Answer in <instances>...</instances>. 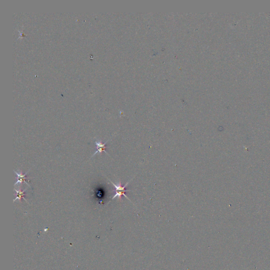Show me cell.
<instances>
[{
	"instance_id": "cell-1",
	"label": "cell",
	"mask_w": 270,
	"mask_h": 270,
	"mask_svg": "<svg viewBox=\"0 0 270 270\" xmlns=\"http://www.w3.org/2000/svg\"><path fill=\"white\" fill-rule=\"evenodd\" d=\"M130 181L127 182V183L126 184V185L123 186L122 185H121V181H119V183L118 184V185H116L115 184L113 183L112 181H110V182L112 183V184L113 185V186L115 187V192H116V194H115V195L113 197V198H112V200H113L114 198H116V197H118L120 200H121V197H122V196H124L126 198H127L128 200H129V198H128V197L127 196V195L125 194L126 192H128V191H129L130 190H126V186H127L128 183H129Z\"/></svg>"
},
{
	"instance_id": "cell-2",
	"label": "cell",
	"mask_w": 270,
	"mask_h": 270,
	"mask_svg": "<svg viewBox=\"0 0 270 270\" xmlns=\"http://www.w3.org/2000/svg\"><path fill=\"white\" fill-rule=\"evenodd\" d=\"M14 173L16 174V175L17 176V181L14 184V186H15V185H17V184L18 183H25L26 184V185H28L29 186H30V185L28 184L27 183H26V181L25 180L27 179H30V177H26V174L28 173V172H26V173L25 174H22V172H21L20 174L18 173L16 171H15L14 170Z\"/></svg>"
},
{
	"instance_id": "cell-4",
	"label": "cell",
	"mask_w": 270,
	"mask_h": 270,
	"mask_svg": "<svg viewBox=\"0 0 270 270\" xmlns=\"http://www.w3.org/2000/svg\"><path fill=\"white\" fill-rule=\"evenodd\" d=\"M27 190V189H25V190H23V191H22L21 189H20L19 190H15V188H14V190L15 191V196H16V198L14 199V200H13V202H15V201L17 200H19L20 202H21L22 198H23L24 200H25V201H26V202H28L27 201H26V199L25 198V190Z\"/></svg>"
},
{
	"instance_id": "cell-3",
	"label": "cell",
	"mask_w": 270,
	"mask_h": 270,
	"mask_svg": "<svg viewBox=\"0 0 270 270\" xmlns=\"http://www.w3.org/2000/svg\"><path fill=\"white\" fill-rule=\"evenodd\" d=\"M108 141H107L106 142L104 143V144H102V142L98 141H95L96 146V147H97V151L95 152V154H93L92 156L95 155L96 154H97V152H99L100 154H101V153H102L103 152H106L107 154H108V153H107V152H106V148H108V147H106V144L108 142Z\"/></svg>"
}]
</instances>
